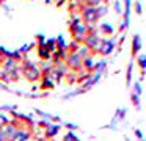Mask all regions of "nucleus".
<instances>
[{"instance_id":"obj_1","label":"nucleus","mask_w":146,"mask_h":141,"mask_svg":"<svg viewBox=\"0 0 146 141\" xmlns=\"http://www.w3.org/2000/svg\"><path fill=\"white\" fill-rule=\"evenodd\" d=\"M21 69V75H22L25 80H29L30 83H35V81L41 80V71H39V66L35 64L33 61H30L29 58H24L22 63L19 64Z\"/></svg>"},{"instance_id":"obj_2","label":"nucleus","mask_w":146,"mask_h":141,"mask_svg":"<svg viewBox=\"0 0 146 141\" xmlns=\"http://www.w3.org/2000/svg\"><path fill=\"white\" fill-rule=\"evenodd\" d=\"M80 17L82 22L86 25H94L98 24V16H96V8L94 6H80Z\"/></svg>"},{"instance_id":"obj_3","label":"nucleus","mask_w":146,"mask_h":141,"mask_svg":"<svg viewBox=\"0 0 146 141\" xmlns=\"http://www.w3.org/2000/svg\"><path fill=\"white\" fill-rule=\"evenodd\" d=\"M64 64H66V68L72 72L82 71V58H80L77 53H68V56L64 58Z\"/></svg>"},{"instance_id":"obj_4","label":"nucleus","mask_w":146,"mask_h":141,"mask_svg":"<svg viewBox=\"0 0 146 141\" xmlns=\"http://www.w3.org/2000/svg\"><path fill=\"white\" fill-rule=\"evenodd\" d=\"M83 46L91 52V55L98 53V49H99V44H101V38L98 36V33H91V34H86L85 39H83Z\"/></svg>"},{"instance_id":"obj_5","label":"nucleus","mask_w":146,"mask_h":141,"mask_svg":"<svg viewBox=\"0 0 146 141\" xmlns=\"http://www.w3.org/2000/svg\"><path fill=\"white\" fill-rule=\"evenodd\" d=\"M113 49H115V41L105 38V39H101L98 53H99V55H102V56H107V55H110V53L113 52Z\"/></svg>"},{"instance_id":"obj_6","label":"nucleus","mask_w":146,"mask_h":141,"mask_svg":"<svg viewBox=\"0 0 146 141\" xmlns=\"http://www.w3.org/2000/svg\"><path fill=\"white\" fill-rule=\"evenodd\" d=\"M60 130H61V124H54V122H50L49 127L44 128V138L46 140H54V138L60 133Z\"/></svg>"},{"instance_id":"obj_7","label":"nucleus","mask_w":146,"mask_h":141,"mask_svg":"<svg viewBox=\"0 0 146 141\" xmlns=\"http://www.w3.org/2000/svg\"><path fill=\"white\" fill-rule=\"evenodd\" d=\"M30 138H32V128L19 127L16 130V135H14L13 141H30Z\"/></svg>"},{"instance_id":"obj_8","label":"nucleus","mask_w":146,"mask_h":141,"mask_svg":"<svg viewBox=\"0 0 146 141\" xmlns=\"http://www.w3.org/2000/svg\"><path fill=\"white\" fill-rule=\"evenodd\" d=\"M36 53H38V56H39V60H41V61H50V60H52V53L47 50L46 44L36 46Z\"/></svg>"},{"instance_id":"obj_9","label":"nucleus","mask_w":146,"mask_h":141,"mask_svg":"<svg viewBox=\"0 0 146 141\" xmlns=\"http://www.w3.org/2000/svg\"><path fill=\"white\" fill-rule=\"evenodd\" d=\"M19 127H16L14 124H7L3 127V132H5V136H7V141H13L14 140V135H16V130Z\"/></svg>"},{"instance_id":"obj_10","label":"nucleus","mask_w":146,"mask_h":141,"mask_svg":"<svg viewBox=\"0 0 146 141\" xmlns=\"http://www.w3.org/2000/svg\"><path fill=\"white\" fill-rule=\"evenodd\" d=\"M39 81H41V83H39V88H41V89H54V88H55V81H54V78H52V77H42L41 78V80H39Z\"/></svg>"},{"instance_id":"obj_11","label":"nucleus","mask_w":146,"mask_h":141,"mask_svg":"<svg viewBox=\"0 0 146 141\" xmlns=\"http://www.w3.org/2000/svg\"><path fill=\"white\" fill-rule=\"evenodd\" d=\"M141 50V38L140 34H133L132 38V58Z\"/></svg>"},{"instance_id":"obj_12","label":"nucleus","mask_w":146,"mask_h":141,"mask_svg":"<svg viewBox=\"0 0 146 141\" xmlns=\"http://www.w3.org/2000/svg\"><path fill=\"white\" fill-rule=\"evenodd\" d=\"M82 69L85 72H91L93 74V69H94V58H93V55L85 58V60H82Z\"/></svg>"},{"instance_id":"obj_13","label":"nucleus","mask_w":146,"mask_h":141,"mask_svg":"<svg viewBox=\"0 0 146 141\" xmlns=\"http://www.w3.org/2000/svg\"><path fill=\"white\" fill-rule=\"evenodd\" d=\"M99 31H101L104 36H111V34L115 33V30H113V27H111L108 22H104V24H101L99 25Z\"/></svg>"},{"instance_id":"obj_14","label":"nucleus","mask_w":146,"mask_h":141,"mask_svg":"<svg viewBox=\"0 0 146 141\" xmlns=\"http://www.w3.org/2000/svg\"><path fill=\"white\" fill-rule=\"evenodd\" d=\"M107 11H108V6L107 5H99V6H96V16H98V19H101V17H104L105 14H107Z\"/></svg>"},{"instance_id":"obj_15","label":"nucleus","mask_w":146,"mask_h":141,"mask_svg":"<svg viewBox=\"0 0 146 141\" xmlns=\"http://www.w3.org/2000/svg\"><path fill=\"white\" fill-rule=\"evenodd\" d=\"M77 55H79L82 60H85V58H88V56H91V52L82 44V46L79 47V50H77Z\"/></svg>"},{"instance_id":"obj_16","label":"nucleus","mask_w":146,"mask_h":141,"mask_svg":"<svg viewBox=\"0 0 146 141\" xmlns=\"http://www.w3.org/2000/svg\"><path fill=\"white\" fill-rule=\"evenodd\" d=\"M137 63H138L140 69H141V75H145L146 74V55H138Z\"/></svg>"},{"instance_id":"obj_17","label":"nucleus","mask_w":146,"mask_h":141,"mask_svg":"<svg viewBox=\"0 0 146 141\" xmlns=\"http://www.w3.org/2000/svg\"><path fill=\"white\" fill-rule=\"evenodd\" d=\"M61 141H80V138L77 136L74 132H71V130H68L66 133H64V136H63V140Z\"/></svg>"},{"instance_id":"obj_18","label":"nucleus","mask_w":146,"mask_h":141,"mask_svg":"<svg viewBox=\"0 0 146 141\" xmlns=\"http://www.w3.org/2000/svg\"><path fill=\"white\" fill-rule=\"evenodd\" d=\"M130 102H132V105L135 107L137 110L141 108V103H140V96H138V94H135L133 91H132V94H130Z\"/></svg>"},{"instance_id":"obj_19","label":"nucleus","mask_w":146,"mask_h":141,"mask_svg":"<svg viewBox=\"0 0 146 141\" xmlns=\"http://www.w3.org/2000/svg\"><path fill=\"white\" fill-rule=\"evenodd\" d=\"M80 46H82V44L76 42V41H71V42L68 44V53H77V50H79Z\"/></svg>"},{"instance_id":"obj_20","label":"nucleus","mask_w":146,"mask_h":141,"mask_svg":"<svg viewBox=\"0 0 146 141\" xmlns=\"http://www.w3.org/2000/svg\"><path fill=\"white\" fill-rule=\"evenodd\" d=\"M132 69H133V61H130L129 66H127V75H126V85L127 86L132 83Z\"/></svg>"},{"instance_id":"obj_21","label":"nucleus","mask_w":146,"mask_h":141,"mask_svg":"<svg viewBox=\"0 0 146 141\" xmlns=\"http://www.w3.org/2000/svg\"><path fill=\"white\" fill-rule=\"evenodd\" d=\"M64 78H66V81H68L69 85H72V83H77V72H72V71H69V72L66 74V77H64Z\"/></svg>"},{"instance_id":"obj_22","label":"nucleus","mask_w":146,"mask_h":141,"mask_svg":"<svg viewBox=\"0 0 146 141\" xmlns=\"http://www.w3.org/2000/svg\"><path fill=\"white\" fill-rule=\"evenodd\" d=\"M46 47L50 53H54L57 50V46H55V39H46Z\"/></svg>"},{"instance_id":"obj_23","label":"nucleus","mask_w":146,"mask_h":141,"mask_svg":"<svg viewBox=\"0 0 146 141\" xmlns=\"http://www.w3.org/2000/svg\"><path fill=\"white\" fill-rule=\"evenodd\" d=\"M41 44H46V36L44 34H36V46H41Z\"/></svg>"},{"instance_id":"obj_24","label":"nucleus","mask_w":146,"mask_h":141,"mask_svg":"<svg viewBox=\"0 0 146 141\" xmlns=\"http://www.w3.org/2000/svg\"><path fill=\"white\" fill-rule=\"evenodd\" d=\"M133 93L138 94V96L141 94V85H140L138 81H135V85H133Z\"/></svg>"},{"instance_id":"obj_25","label":"nucleus","mask_w":146,"mask_h":141,"mask_svg":"<svg viewBox=\"0 0 146 141\" xmlns=\"http://www.w3.org/2000/svg\"><path fill=\"white\" fill-rule=\"evenodd\" d=\"M49 124H50V121H47V119H42V121L38 122V125H39V127H42V128L49 127Z\"/></svg>"},{"instance_id":"obj_26","label":"nucleus","mask_w":146,"mask_h":141,"mask_svg":"<svg viewBox=\"0 0 146 141\" xmlns=\"http://www.w3.org/2000/svg\"><path fill=\"white\" fill-rule=\"evenodd\" d=\"M64 127H66L68 130L74 132V130H76V128H77V125H76V124H64Z\"/></svg>"},{"instance_id":"obj_27","label":"nucleus","mask_w":146,"mask_h":141,"mask_svg":"<svg viewBox=\"0 0 146 141\" xmlns=\"http://www.w3.org/2000/svg\"><path fill=\"white\" fill-rule=\"evenodd\" d=\"M135 11H137V14H141V5H140V2H135Z\"/></svg>"},{"instance_id":"obj_28","label":"nucleus","mask_w":146,"mask_h":141,"mask_svg":"<svg viewBox=\"0 0 146 141\" xmlns=\"http://www.w3.org/2000/svg\"><path fill=\"white\" fill-rule=\"evenodd\" d=\"M135 136L138 138V140H145V138H143V133H141V130H138V128H135Z\"/></svg>"},{"instance_id":"obj_29","label":"nucleus","mask_w":146,"mask_h":141,"mask_svg":"<svg viewBox=\"0 0 146 141\" xmlns=\"http://www.w3.org/2000/svg\"><path fill=\"white\" fill-rule=\"evenodd\" d=\"M0 141H7V136H5L3 128H0Z\"/></svg>"},{"instance_id":"obj_30","label":"nucleus","mask_w":146,"mask_h":141,"mask_svg":"<svg viewBox=\"0 0 146 141\" xmlns=\"http://www.w3.org/2000/svg\"><path fill=\"white\" fill-rule=\"evenodd\" d=\"M115 9H116L118 13L121 11V8H119V2H118V0H116V2H115Z\"/></svg>"},{"instance_id":"obj_31","label":"nucleus","mask_w":146,"mask_h":141,"mask_svg":"<svg viewBox=\"0 0 146 141\" xmlns=\"http://www.w3.org/2000/svg\"><path fill=\"white\" fill-rule=\"evenodd\" d=\"M0 3H5V0H0Z\"/></svg>"},{"instance_id":"obj_32","label":"nucleus","mask_w":146,"mask_h":141,"mask_svg":"<svg viewBox=\"0 0 146 141\" xmlns=\"http://www.w3.org/2000/svg\"><path fill=\"white\" fill-rule=\"evenodd\" d=\"M140 141H146V140H140Z\"/></svg>"}]
</instances>
